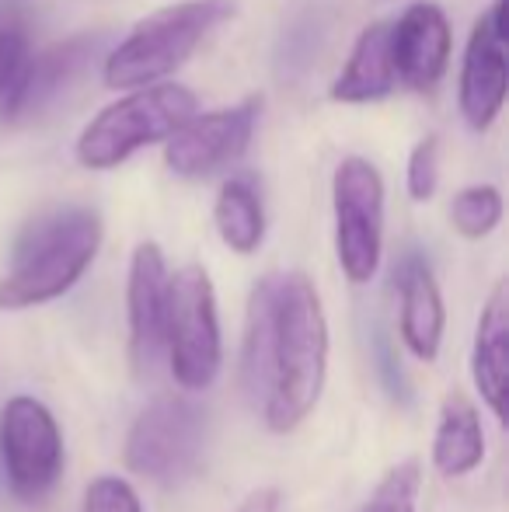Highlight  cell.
Returning a JSON list of instances; mask_svg holds the SVG:
<instances>
[{
    "mask_svg": "<svg viewBox=\"0 0 509 512\" xmlns=\"http://www.w3.org/2000/svg\"><path fill=\"white\" fill-rule=\"evenodd\" d=\"M335 251L349 283H370L384 248V178L367 157H346L332 178Z\"/></svg>",
    "mask_w": 509,
    "mask_h": 512,
    "instance_id": "cell-7",
    "label": "cell"
},
{
    "mask_svg": "<svg viewBox=\"0 0 509 512\" xmlns=\"http://www.w3.org/2000/svg\"><path fill=\"white\" fill-rule=\"evenodd\" d=\"M129 359L147 377L164 356V324H168V265L154 241L136 244L129 262Z\"/></svg>",
    "mask_w": 509,
    "mask_h": 512,
    "instance_id": "cell-11",
    "label": "cell"
},
{
    "mask_svg": "<svg viewBox=\"0 0 509 512\" xmlns=\"http://www.w3.org/2000/svg\"><path fill=\"white\" fill-rule=\"evenodd\" d=\"M503 220V192L496 185H468L450 203V223L468 241H482Z\"/></svg>",
    "mask_w": 509,
    "mask_h": 512,
    "instance_id": "cell-19",
    "label": "cell"
},
{
    "mask_svg": "<svg viewBox=\"0 0 509 512\" xmlns=\"http://www.w3.org/2000/svg\"><path fill=\"white\" fill-rule=\"evenodd\" d=\"M28 35L21 25L14 21H4L0 25V112L11 102L14 88H18V77L28 63Z\"/></svg>",
    "mask_w": 509,
    "mask_h": 512,
    "instance_id": "cell-21",
    "label": "cell"
},
{
    "mask_svg": "<svg viewBox=\"0 0 509 512\" xmlns=\"http://www.w3.org/2000/svg\"><path fill=\"white\" fill-rule=\"evenodd\" d=\"M475 387L482 401L506 422V391H509V286L496 283L492 297L485 300L475 331Z\"/></svg>",
    "mask_w": 509,
    "mask_h": 512,
    "instance_id": "cell-15",
    "label": "cell"
},
{
    "mask_svg": "<svg viewBox=\"0 0 509 512\" xmlns=\"http://www.w3.org/2000/svg\"><path fill=\"white\" fill-rule=\"evenodd\" d=\"M328 373V321L304 272L258 279L248 300L241 380L272 432H293L314 411Z\"/></svg>",
    "mask_w": 509,
    "mask_h": 512,
    "instance_id": "cell-1",
    "label": "cell"
},
{
    "mask_svg": "<svg viewBox=\"0 0 509 512\" xmlns=\"http://www.w3.org/2000/svg\"><path fill=\"white\" fill-rule=\"evenodd\" d=\"M206 443V415L199 405L161 394L136 415L126 436V467L154 485L175 488L199 467Z\"/></svg>",
    "mask_w": 509,
    "mask_h": 512,
    "instance_id": "cell-6",
    "label": "cell"
},
{
    "mask_svg": "<svg viewBox=\"0 0 509 512\" xmlns=\"http://www.w3.org/2000/svg\"><path fill=\"white\" fill-rule=\"evenodd\" d=\"M422 485V467L419 460H405V464L391 467L384 481L377 485L374 499H370L367 512H415V499H419Z\"/></svg>",
    "mask_w": 509,
    "mask_h": 512,
    "instance_id": "cell-20",
    "label": "cell"
},
{
    "mask_svg": "<svg viewBox=\"0 0 509 512\" xmlns=\"http://www.w3.org/2000/svg\"><path fill=\"white\" fill-rule=\"evenodd\" d=\"M196 95L178 84H147L133 88V95L119 98L116 105L102 108L84 126L77 140V161L91 171L119 168L136 150L161 143L196 115Z\"/></svg>",
    "mask_w": 509,
    "mask_h": 512,
    "instance_id": "cell-4",
    "label": "cell"
},
{
    "mask_svg": "<svg viewBox=\"0 0 509 512\" xmlns=\"http://www.w3.org/2000/svg\"><path fill=\"white\" fill-rule=\"evenodd\" d=\"M164 352L175 380L185 391H203L217 380L224 345H220L217 293L203 265H185L168 276V324Z\"/></svg>",
    "mask_w": 509,
    "mask_h": 512,
    "instance_id": "cell-5",
    "label": "cell"
},
{
    "mask_svg": "<svg viewBox=\"0 0 509 512\" xmlns=\"http://www.w3.org/2000/svg\"><path fill=\"white\" fill-rule=\"evenodd\" d=\"M485 457V436L478 422V408L461 391L447 394L433 439V464L443 478L471 474Z\"/></svg>",
    "mask_w": 509,
    "mask_h": 512,
    "instance_id": "cell-17",
    "label": "cell"
},
{
    "mask_svg": "<svg viewBox=\"0 0 509 512\" xmlns=\"http://www.w3.org/2000/svg\"><path fill=\"white\" fill-rule=\"evenodd\" d=\"M506 4L492 0V7L471 28L468 49L461 67V115L475 133H485L499 119L509 84V35H506Z\"/></svg>",
    "mask_w": 509,
    "mask_h": 512,
    "instance_id": "cell-10",
    "label": "cell"
},
{
    "mask_svg": "<svg viewBox=\"0 0 509 512\" xmlns=\"http://www.w3.org/2000/svg\"><path fill=\"white\" fill-rule=\"evenodd\" d=\"M227 18H234V0H178L147 14L109 53L105 84L116 91L161 84Z\"/></svg>",
    "mask_w": 509,
    "mask_h": 512,
    "instance_id": "cell-3",
    "label": "cell"
},
{
    "mask_svg": "<svg viewBox=\"0 0 509 512\" xmlns=\"http://www.w3.org/2000/svg\"><path fill=\"white\" fill-rule=\"evenodd\" d=\"M387 35H391V21H374L360 32L349 63L342 67V74L332 84V102L342 105H370L381 102L398 88V77L391 67V46H387Z\"/></svg>",
    "mask_w": 509,
    "mask_h": 512,
    "instance_id": "cell-16",
    "label": "cell"
},
{
    "mask_svg": "<svg viewBox=\"0 0 509 512\" xmlns=\"http://www.w3.org/2000/svg\"><path fill=\"white\" fill-rule=\"evenodd\" d=\"M0 457L21 502H39L63 474V436L53 411L35 398H11L0 411Z\"/></svg>",
    "mask_w": 509,
    "mask_h": 512,
    "instance_id": "cell-8",
    "label": "cell"
},
{
    "mask_svg": "<svg viewBox=\"0 0 509 512\" xmlns=\"http://www.w3.org/2000/svg\"><path fill=\"white\" fill-rule=\"evenodd\" d=\"M387 46L398 84L412 91H433L447 74L454 32L436 4H412L398 21H391Z\"/></svg>",
    "mask_w": 509,
    "mask_h": 512,
    "instance_id": "cell-12",
    "label": "cell"
},
{
    "mask_svg": "<svg viewBox=\"0 0 509 512\" xmlns=\"http://www.w3.org/2000/svg\"><path fill=\"white\" fill-rule=\"evenodd\" d=\"M234 512H279V488H258Z\"/></svg>",
    "mask_w": 509,
    "mask_h": 512,
    "instance_id": "cell-25",
    "label": "cell"
},
{
    "mask_svg": "<svg viewBox=\"0 0 509 512\" xmlns=\"http://www.w3.org/2000/svg\"><path fill=\"white\" fill-rule=\"evenodd\" d=\"M377 363H381V377H384V387L391 391V398L401 401V405H408V401H412V394H408L405 370H401V366L394 363L391 345H387L384 338H381V345H377Z\"/></svg>",
    "mask_w": 509,
    "mask_h": 512,
    "instance_id": "cell-24",
    "label": "cell"
},
{
    "mask_svg": "<svg viewBox=\"0 0 509 512\" xmlns=\"http://www.w3.org/2000/svg\"><path fill=\"white\" fill-rule=\"evenodd\" d=\"M436 185H440V143L436 136H426L408 157V196L415 203H426L436 196Z\"/></svg>",
    "mask_w": 509,
    "mask_h": 512,
    "instance_id": "cell-22",
    "label": "cell"
},
{
    "mask_svg": "<svg viewBox=\"0 0 509 512\" xmlns=\"http://www.w3.org/2000/svg\"><path fill=\"white\" fill-rule=\"evenodd\" d=\"M213 220H217L220 237H224V244L231 251H238V255L258 251V244H262V237H265V209H262V196H258L252 178L238 175L220 185Z\"/></svg>",
    "mask_w": 509,
    "mask_h": 512,
    "instance_id": "cell-18",
    "label": "cell"
},
{
    "mask_svg": "<svg viewBox=\"0 0 509 512\" xmlns=\"http://www.w3.org/2000/svg\"><path fill=\"white\" fill-rule=\"evenodd\" d=\"M262 98H245L238 105L213 108V112L185 119L164 143V164L178 178H210L231 168L248 150L255 133Z\"/></svg>",
    "mask_w": 509,
    "mask_h": 512,
    "instance_id": "cell-9",
    "label": "cell"
},
{
    "mask_svg": "<svg viewBox=\"0 0 509 512\" xmlns=\"http://www.w3.org/2000/svg\"><path fill=\"white\" fill-rule=\"evenodd\" d=\"M398 293H401V338L408 352L419 359H436L443 342V297L433 279V269L419 255L401 258L398 265Z\"/></svg>",
    "mask_w": 509,
    "mask_h": 512,
    "instance_id": "cell-14",
    "label": "cell"
},
{
    "mask_svg": "<svg viewBox=\"0 0 509 512\" xmlns=\"http://www.w3.org/2000/svg\"><path fill=\"white\" fill-rule=\"evenodd\" d=\"M98 42H102L98 35H74V39L49 46L46 53L28 56L25 70H21V77H18V88H14L4 115H11V119H28V115L53 105L56 98L81 77V70L88 67V60L95 56Z\"/></svg>",
    "mask_w": 509,
    "mask_h": 512,
    "instance_id": "cell-13",
    "label": "cell"
},
{
    "mask_svg": "<svg viewBox=\"0 0 509 512\" xmlns=\"http://www.w3.org/2000/svg\"><path fill=\"white\" fill-rule=\"evenodd\" d=\"M81 512H143L136 492L129 488V481L123 478H95L84 492V509Z\"/></svg>",
    "mask_w": 509,
    "mask_h": 512,
    "instance_id": "cell-23",
    "label": "cell"
},
{
    "mask_svg": "<svg viewBox=\"0 0 509 512\" xmlns=\"http://www.w3.org/2000/svg\"><path fill=\"white\" fill-rule=\"evenodd\" d=\"M102 248V216L88 206H60L35 216L18 234L11 269L0 279V310H25L63 297Z\"/></svg>",
    "mask_w": 509,
    "mask_h": 512,
    "instance_id": "cell-2",
    "label": "cell"
}]
</instances>
